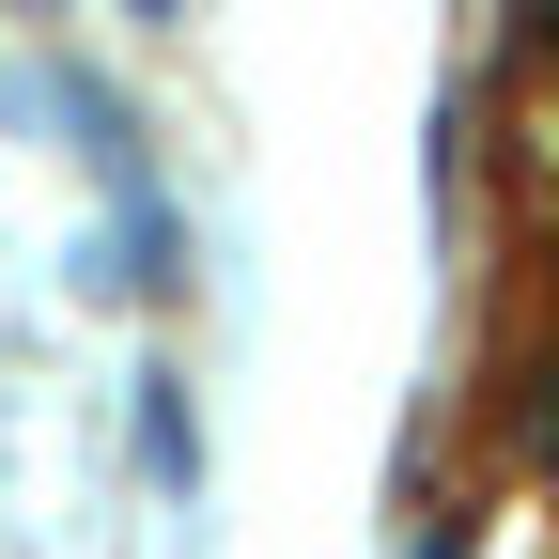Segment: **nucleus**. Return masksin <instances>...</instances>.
I'll return each mask as SVG.
<instances>
[{
    "label": "nucleus",
    "instance_id": "f257e3e1",
    "mask_svg": "<svg viewBox=\"0 0 559 559\" xmlns=\"http://www.w3.org/2000/svg\"><path fill=\"white\" fill-rule=\"evenodd\" d=\"M140 16H171V0H140Z\"/></svg>",
    "mask_w": 559,
    "mask_h": 559
}]
</instances>
